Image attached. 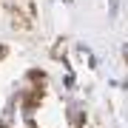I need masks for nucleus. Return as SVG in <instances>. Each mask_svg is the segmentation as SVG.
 Returning a JSON list of instances; mask_svg holds the SVG:
<instances>
[]
</instances>
